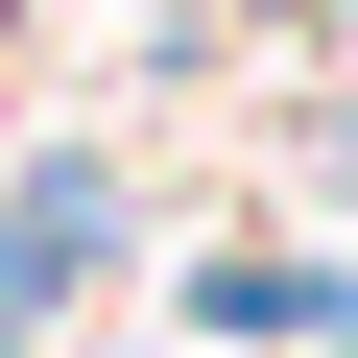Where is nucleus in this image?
I'll return each mask as SVG.
<instances>
[{"label":"nucleus","mask_w":358,"mask_h":358,"mask_svg":"<svg viewBox=\"0 0 358 358\" xmlns=\"http://www.w3.org/2000/svg\"><path fill=\"white\" fill-rule=\"evenodd\" d=\"M96 263V167H24V192H0V358H24V310Z\"/></svg>","instance_id":"1"}]
</instances>
